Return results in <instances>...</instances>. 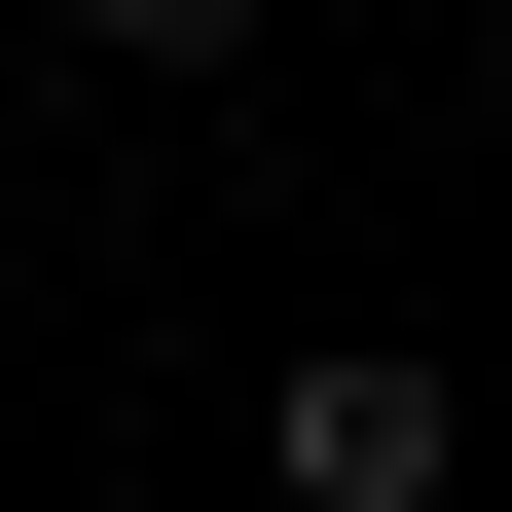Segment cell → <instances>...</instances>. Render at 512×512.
<instances>
[{"label": "cell", "instance_id": "6da1fadb", "mask_svg": "<svg viewBox=\"0 0 512 512\" xmlns=\"http://www.w3.org/2000/svg\"><path fill=\"white\" fill-rule=\"evenodd\" d=\"M476 476V403H439L403 330H330V366H256V512H439Z\"/></svg>", "mask_w": 512, "mask_h": 512}, {"label": "cell", "instance_id": "7a4b0ae2", "mask_svg": "<svg viewBox=\"0 0 512 512\" xmlns=\"http://www.w3.org/2000/svg\"><path fill=\"white\" fill-rule=\"evenodd\" d=\"M74 74H147V110H183V74H256V0H74Z\"/></svg>", "mask_w": 512, "mask_h": 512}, {"label": "cell", "instance_id": "3957f363", "mask_svg": "<svg viewBox=\"0 0 512 512\" xmlns=\"http://www.w3.org/2000/svg\"><path fill=\"white\" fill-rule=\"evenodd\" d=\"M476 74H512V0H476Z\"/></svg>", "mask_w": 512, "mask_h": 512}]
</instances>
